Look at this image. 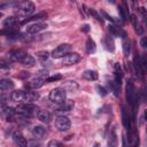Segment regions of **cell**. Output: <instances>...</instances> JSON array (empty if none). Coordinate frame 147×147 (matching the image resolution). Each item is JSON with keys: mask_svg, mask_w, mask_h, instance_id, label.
<instances>
[{"mask_svg": "<svg viewBox=\"0 0 147 147\" xmlns=\"http://www.w3.org/2000/svg\"><path fill=\"white\" fill-rule=\"evenodd\" d=\"M15 110H16V114L25 116V117H31V116L37 115L39 113V108L36 105H33V103H22V105H18L15 108Z\"/></svg>", "mask_w": 147, "mask_h": 147, "instance_id": "cell-1", "label": "cell"}, {"mask_svg": "<svg viewBox=\"0 0 147 147\" xmlns=\"http://www.w3.org/2000/svg\"><path fill=\"white\" fill-rule=\"evenodd\" d=\"M34 10V3L31 1H24L21 2L18 8H17V16L21 18H25V17H30V15L33 13Z\"/></svg>", "mask_w": 147, "mask_h": 147, "instance_id": "cell-2", "label": "cell"}, {"mask_svg": "<svg viewBox=\"0 0 147 147\" xmlns=\"http://www.w3.org/2000/svg\"><path fill=\"white\" fill-rule=\"evenodd\" d=\"M49 100L54 103L61 105L67 100V92L65 90H63L62 87H57L54 88L49 92Z\"/></svg>", "mask_w": 147, "mask_h": 147, "instance_id": "cell-3", "label": "cell"}, {"mask_svg": "<svg viewBox=\"0 0 147 147\" xmlns=\"http://www.w3.org/2000/svg\"><path fill=\"white\" fill-rule=\"evenodd\" d=\"M70 49H71V46H70L69 44H61V45H59L56 48H54V49L52 51V54H51V55H52L54 59L64 57L65 55L69 54Z\"/></svg>", "mask_w": 147, "mask_h": 147, "instance_id": "cell-4", "label": "cell"}, {"mask_svg": "<svg viewBox=\"0 0 147 147\" xmlns=\"http://www.w3.org/2000/svg\"><path fill=\"white\" fill-rule=\"evenodd\" d=\"M70 126H71V122H70V119L68 117H65V116H59V117H56V119H55V127L60 132L68 131L70 129Z\"/></svg>", "mask_w": 147, "mask_h": 147, "instance_id": "cell-5", "label": "cell"}, {"mask_svg": "<svg viewBox=\"0 0 147 147\" xmlns=\"http://www.w3.org/2000/svg\"><path fill=\"white\" fill-rule=\"evenodd\" d=\"M82 60V56L78 53H69L68 55H65L62 60V63L64 65H74L76 63H78Z\"/></svg>", "mask_w": 147, "mask_h": 147, "instance_id": "cell-6", "label": "cell"}, {"mask_svg": "<svg viewBox=\"0 0 147 147\" xmlns=\"http://www.w3.org/2000/svg\"><path fill=\"white\" fill-rule=\"evenodd\" d=\"M47 25L46 23H42V22H36V23H32L30 25L26 26V33L29 34H36L40 31H42L44 29H46Z\"/></svg>", "mask_w": 147, "mask_h": 147, "instance_id": "cell-7", "label": "cell"}, {"mask_svg": "<svg viewBox=\"0 0 147 147\" xmlns=\"http://www.w3.org/2000/svg\"><path fill=\"white\" fill-rule=\"evenodd\" d=\"M136 95H137V93L134 91L133 82L131 79H129L127 83H126V100H127V102L129 103H132L133 100H134V98H136Z\"/></svg>", "mask_w": 147, "mask_h": 147, "instance_id": "cell-8", "label": "cell"}, {"mask_svg": "<svg viewBox=\"0 0 147 147\" xmlns=\"http://www.w3.org/2000/svg\"><path fill=\"white\" fill-rule=\"evenodd\" d=\"M131 116H130V113L129 110L126 109V107H123L122 108V123H123V126L130 131L132 127H131Z\"/></svg>", "mask_w": 147, "mask_h": 147, "instance_id": "cell-9", "label": "cell"}, {"mask_svg": "<svg viewBox=\"0 0 147 147\" xmlns=\"http://www.w3.org/2000/svg\"><path fill=\"white\" fill-rule=\"evenodd\" d=\"M108 31H109L110 34L114 36V37H122V38H124V39H125V37H126V32H125L122 28H119L118 25H115V24H110V25L108 26Z\"/></svg>", "mask_w": 147, "mask_h": 147, "instance_id": "cell-10", "label": "cell"}, {"mask_svg": "<svg viewBox=\"0 0 147 147\" xmlns=\"http://www.w3.org/2000/svg\"><path fill=\"white\" fill-rule=\"evenodd\" d=\"M133 67H134L136 74H137L140 78H144V67H142L140 56H139L138 54H136L134 57H133Z\"/></svg>", "mask_w": 147, "mask_h": 147, "instance_id": "cell-11", "label": "cell"}, {"mask_svg": "<svg viewBox=\"0 0 147 147\" xmlns=\"http://www.w3.org/2000/svg\"><path fill=\"white\" fill-rule=\"evenodd\" d=\"M129 133V144L131 147H138L139 146V134L137 132L136 129H131L130 131H127Z\"/></svg>", "mask_w": 147, "mask_h": 147, "instance_id": "cell-12", "label": "cell"}, {"mask_svg": "<svg viewBox=\"0 0 147 147\" xmlns=\"http://www.w3.org/2000/svg\"><path fill=\"white\" fill-rule=\"evenodd\" d=\"M13 140H14V142L17 145V147H26V146H28L26 139H25V138L23 137V134H22L21 132H18V131H16V132L13 133Z\"/></svg>", "mask_w": 147, "mask_h": 147, "instance_id": "cell-13", "label": "cell"}, {"mask_svg": "<svg viewBox=\"0 0 147 147\" xmlns=\"http://www.w3.org/2000/svg\"><path fill=\"white\" fill-rule=\"evenodd\" d=\"M31 133H32V136L36 137V138H42V137L47 133V130H46V127L42 126V125H36V126H33V127L31 129Z\"/></svg>", "mask_w": 147, "mask_h": 147, "instance_id": "cell-14", "label": "cell"}, {"mask_svg": "<svg viewBox=\"0 0 147 147\" xmlns=\"http://www.w3.org/2000/svg\"><path fill=\"white\" fill-rule=\"evenodd\" d=\"M25 55H26V53H25L24 51L17 49V51H14V52H11V53L9 54V59H10L11 61H15V62H21V61L25 57Z\"/></svg>", "mask_w": 147, "mask_h": 147, "instance_id": "cell-15", "label": "cell"}, {"mask_svg": "<svg viewBox=\"0 0 147 147\" xmlns=\"http://www.w3.org/2000/svg\"><path fill=\"white\" fill-rule=\"evenodd\" d=\"M16 24H17V18L15 16H8L2 22L3 29H8V30H11Z\"/></svg>", "mask_w": 147, "mask_h": 147, "instance_id": "cell-16", "label": "cell"}, {"mask_svg": "<svg viewBox=\"0 0 147 147\" xmlns=\"http://www.w3.org/2000/svg\"><path fill=\"white\" fill-rule=\"evenodd\" d=\"M11 88H14V82L11 79H9V78H2L0 80V90L2 92L9 91Z\"/></svg>", "mask_w": 147, "mask_h": 147, "instance_id": "cell-17", "label": "cell"}, {"mask_svg": "<svg viewBox=\"0 0 147 147\" xmlns=\"http://www.w3.org/2000/svg\"><path fill=\"white\" fill-rule=\"evenodd\" d=\"M10 99H11L13 101H16V102H22V101H24V99H25V91L17 90V91L11 92Z\"/></svg>", "mask_w": 147, "mask_h": 147, "instance_id": "cell-18", "label": "cell"}, {"mask_svg": "<svg viewBox=\"0 0 147 147\" xmlns=\"http://www.w3.org/2000/svg\"><path fill=\"white\" fill-rule=\"evenodd\" d=\"M37 117L39 121H41L42 123H46V124H48L52 121V115L47 110H39V113L37 114Z\"/></svg>", "mask_w": 147, "mask_h": 147, "instance_id": "cell-19", "label": "cell"}, {"mask_svg": "<svg viewBox=\"0 0 147 147\" xmlns=\"http://www.w3.org/2000/svg\"><path fill=\"white\" fill-rule=\"evenodd\" d=\"M46 17H47V13H46V11H40V13L33 15V16H30L29 18L23 20V21L21 22V24H25V23H28V22H30V21H39V20H44V18H46Z\"/></svg>", "mask_w": 147, "mask_h": 147, "instance_id": "cell-20", "label": "cell"}, {"mask_svg": "<svg viewBox=\"0 0 147 147\" xmlns=\"http://www.w3.org/2000/svg\"><path fill=\"white\" fill-rule=\"evenodd\" d=\"M62 88L69 92H75L76 90H78V84L75 80H67L62 84Z\"/></svg>", "mask_w": 147, "mask_h": 147, "instance_id": "cell-21", "label": "cell"}, {"mask_svg": "<svg viewBox=\"0 0 147 147\" xmlns=\"http://www.w3.org/2000/svg\"><path fill=\"white\" fill-rule=\"evenodd\" d=\"M38 99H39V94L37 92H33V91L25 92V99H24L25 103H32L33 101H37Z\"/></svg>", "mask_w": 147, "mask_h": 147, "instance_id": "cell-22", "label": "cell"}, {"mask_svg": "<svg viewBox=\"0 0 147 147\" xmlns=\"http://www.w3.org/2000/svg\"><path fill=\"white\" fill-rule=\"evenodd\" d=\"M103 44H105V48L107 51H109V52H114L115 51V42H114L113 37L106 36L105 39H103Z\"/></svg>", "mask_w": 147, "mask_h": 147, "instance_id": "cell-23", "label": "cell"}, {"mask_svg": "<svg viewBox=\"0 0 147 147\" xmlns=\"http://www.w3.org/2000/svg\"><path fill=\"white\" fill-rule=\"evenodd\" d=\"M72 108H74V101H71V100H65L63 103H61V105L57 107L56 111H70Z\"/></svg>", "mask_w": 147, "mask_h": 147, "instance_id": "cell-24", "label": "cell"}, {"mask_svg": "<svg viewBox=\"0 0 147 147\" xmlns=\"http://www.w3.org/2000/svg\"><path fill=\"white\" fill-rule=\"evenodd\" d=\"M130 20H131V23H132V25H133L136 32L139 33V34H141V33L144 32V29H142V26L138 23V18H137V16H136L134 14H131V15H130Z\"/></svg>", "mask_w": 147, "mask_h": 147, "instance_id": "cell-25", "label": "cell"}, {"mask_svg": "<svg viewBox=\"0 0 147 147\" xmlns=\"http://www.w3.org/2000/svg\"><path fill=\"white\" fill-rule=\"evenodd\" d=\"M44 84H45V80H44V79L36 78V79L31 80L30 83H28V84H26V87L32 88V90H37V88H40V87H41Z\"/></svg>", "mask_w": 147, "mask_h": 147, "instance_id": "cell-26", "label": "cell"}, {"mask_svg": "<svg viewBox=\"0 0 147 147\" xmlns=\"http://www.w3.org/2000/svg\"><path fill=\"white\" fill-rule=\"evenodd\" d=\"M82 77L86 80H96L98 79V74L94 70H86V71L83 72Z\"/></svg>", "mask_w": 147, "mask_h": 147, "instance_id": "cell-27", "label": "cell"}, {"mask_svg": "<svg viewBox=\"0 0 147 147\" xmlns=\"http://www.w3.org/2000/svg\"><path fill=\"white\" fill-rule=\"evenodd\" d=\"M21 63H22L23 65H26V67H33V65H34V63H36V60H34V57H33V56H31V55L26 54V55H25V57L21 61Z\"/></svg>", "mask_w": 147, "mask_h": 147, "instance_id": "cell-28", "label": "cell"}, {"mask_svg": "<svg viewBox=\"0 0 147 147\" xmlns=\"http://www.w3.org/2000/svg\"><path fill=\"white\" fill-rule=\"evenodd\" d=\"M95 49H96V46H95L94 40L92 38H88L87 41H86V51H87V53L92 54V53L95 52Z\"/></svg>", "mask_w": 147, "mask_h": 147, "instance_id": "cell-29", "label": "cell"}, {"mask_svg": "<svg viewBox=\"0 0 147 147\" xmlns=\"http://www.w3.org/2000/svg\"><path fill=\"white\" fill-rule=\"evenodd\" d=\"M118 15H119V17H121L122 23H125V22H126V9H125V3L118 6Z\"/></svg>", "mask_w": 147, "mask_h": 147, "instance_id": "cell-30", "label": "cell"}, {"mask_svg": "<svg viewBox=\"0 0 147 147\" xmlns=\"http://www.w3.org/2000/svg\"><path fill=\"white\" fill-rule=\"evenodd\" d=\"M117 144V136H116V131L111 130L110 136H109V141H108V146L109 147H115Z\"/></svg>", "mask_w": 147, "mask_h": 147, "instance_id": "cell-31", "label": "cell"}, {"mask_svg": "<svg viewBox=\"0 0 147 147\" xmlns=\"http://www.w3.org/2000/svg\"><path fill=\"white\" fill-rule=\"evenodd\" d=\"M108 86H109V88L111 90V92L114 93L115 96H118L119 95V87L121 86H118L115 82H108Z\"/></svg>", "mask_w": 147, "mask_h": 147, "instance_id": "cell-32", "label": "cell"}, {"mask_svg": "<svg viewBox=\"0 0 147 147\" xmlns=\"http://www.w3.org/2000/svg\"><path fill=\"white\" fill-rule=\"evenodd\" d=\"M122 47H123V53H124V55H125V56H129V54H130V52H131V44H130V41L126 40V39H124V40H123V44H122Z\"/></svg>", "mask_w": 147, "mask_h": 147, "instance_id": "cell-33", "label": "cell"}, {"mask_svg": "<svg viewBox=\"0 0 147 147\" xmlns=\"http://www.w3.org/2000/svg\"><path fill=\"white\" fill-rule=\"evenodd\" d=\"M88 11H90V14H91L95 20H98L99 22H101V23H103V22H105V18L102 17V15H101V14H99L98 11H95L94 9H92V8H91V9H88Z\"/></svg>", "mask_w": 147, "mask_h": 147, "instance_id": "cell-34", "label": "cell"}, {"mask_svg": "<svg viewBox=\"0 0 147 147\" xmlns=\"http://www.w3.org/2000/svg\"><path fill=\"white\" fill-rule=\"evenodd\" d=\"M48 56H49V53H48L47 51H40V52L37 53V57H38L40 61H45V60H47Z\"/></svg>", "mask_w": 147, "mask_h": 147, "instance_id": "cell-35", "label": "cell"}, {"mask_svg": "<svg viewBox=\"0 0 147 147\" xmlns=\"http://www.w3.org/2000/svg\"><path fill=\"white\" fill-rule=\"evenodd\" d=\"M138 11L141 14V16H142V18H144V23L147 25V9H146L145 7H139V8H138Z\"/></svg>", "mask_w": 147, "mask_h": 147, "instance_id": "cell-36", "label": "cell"}, {"mask_svg": "<svg viewBox=\"0 0 147 147\" xmlns=\"http://www.w3.org/2000/svg\"><path fill=\"white\" fill-rule=\"evenodd\" d=\"M47 147H64L62 142H60L59 140H51L47 144Z\"/></svg>", "mask_w": 147, "mask_h": 147, "instance_id": "cell-37", "label": "cell"}, {"mask_svg": "<svg viewBox=\"0 0 147 147\" xmlns=\"http://www.w3.org/2000/svg\"><path fill=\"white\" fill-rule=\"evenodd\" d=\"M38 78H40V79H47L48 78V71L47 70H40V71H38Z\"/></svg>", "mask_w": 147, "mask_h": 147, "instance_id": "cell-38", "label": "cell"}, {"mask_svg": "<svg viewBox=\"0 0 147 147\" xmlns=\"http://www.w3.org/2000/svg\"><path fill=\"white\" fill-rule=\"evenodd\" d=\"M60 79H62V76H61L60 74H56V75L49 76L46 80H47V82H56V80H60Z\"/></svg>", "mask_w": 147, "mask_h": 147, "instance_id": "cell-39", "label": "cell"}, {"mask_svg": "<svg viewBox=\"0 0 147 147\" xmlns=\"http://www.w3.org/2000/svg\"><path fill=\"white\" fill-rule=\"evenodd\" d=\"M140 60H141V63H142L144 69H147V53H144L140 56Z\"/></svg>", "mask_w": 147, "mask_h": 147, "instance_id": "cell-40", "label": "cell"}, {"mask_svg": "<svg viewBox=\"0 0 147 147\" xmlns=\"http://www.w3.org/2000/svg\"><path fill=\"white\" fill-rule=\"evenodd\" d=\"M26 147H41V145H40V142H38L36 140H30V141H28Z\"/></svg>", "mask_w": 147, "mask_h": 147, "instance_id": "cell-41", "label": "cell"}, {"mask_svg": "<svg viewBox=\"0 0 147 147\" xmlns=\"http://www.w3.org/2000/svg\"><path fill=\"white\" fill-rule=\"evenodd\" d=\"M115 75H117V76H123V72H122V69H121L119 63H116V64H115Z\"/></svg>", "mask_w": 147, "mask_h": 147, "instance_id": "cell-42", "label": "cell"}, {"mask_svg": "<svg viewBox=\"0 0 147 147\" xmlns=\"http://www.w3.org/2000/svg\"><path fill=\"white\" fill-rule=\"evenodd\" d=\"M96 90H98V93L101 95V96H105V95H107V91L102 87V86H100V85H98L96 86Z\"/></svg>", "mask_w": 147, "mask_h": 147, "instance_id": "cell-43", "label": "cell"}, {"mask_svg": "<svg viewBox=\"0 0 147 147\" xmlns=\"http://www.w3.org/2000/svg\"><path fill=\"white\" fill-rule=\"evenodd\" d=\"M101 15H102V17H105L106 20H108V21H110V22H115V20H114V17H111V16H109L107 13H105V11H101L100 13Z\"/></svg>", "mask_w": 147, "mask_h": 147, "instance_id": "cell-44", "label": "cell"}, {"mask_svg": "<svg viewBox=\"0 0 147 147\" xmlns=\"http://www.w3.org/2000/svg\"><path fill=\"white\" fill-rule=\"evenodd\" d=\"M18 77L22 78V79H24V78H29V77H30V72H28V71H22V72L18 75Z\"/></svg>", "mask_w": 147, "mask_h": 147, "instance_id": "cell-45", "label": "cell"}, {"mask_svg": "<svg viewBox=\"0 0 147 147\" xmlns=\"http://www.w3.org/2000/svg\"><path fill=\"white\" fill-rule=\"evenodd\" d=\"M140 45H141L144 48H147V36L141 38V40H140Z\"/></svg>", "mask_w": 147, "mask_h": 147, "instance_id": "cell-46", "label": "cell"}, {"mask_svg": "<svg viewBox=\"0 0 147 147\" xmlns=\"http://www.w3.org/2000/svg\"><path fill=\"white\" fill-rule=\"evenodd\" d=\"M82 31H83V32H85V33H87V32L90 31V25H88V24L83 25V26H82Z\"/></svg>", "mask_w": 147, "mask_h": 147, "instance_id": "cell-47", "label": "cell"}, {"mask_svg": "<svg viewBox=\"0 0 147 147\" xmlns=\"http://www.w3.org/2000/svg\"><path fill=\"white\" fill-rule=\"evenodd\" d=\"M144 99H145V101L147 102V86H146V88H145V92H144Z\"/></svg>", "mask_w": 147, "mask_h": 147, "instance_id": "cell-48", "label": "cell"}, {"mask_svg": "<svg viewBox=\"0 0 147 147\" xmlns=\"http://www.w3.org/2000/svg\"><path fill=\"white\" fill-rule=\"evenodd\" d=\"M123 147H127V144H126V139L123 138Z\"/></svg>", "mask_w": 147, "mask_h": 147, "instance_id": "cell-49", "label": "cell"}, {"mask_svg": "<svg viewBox=\"0 0 147 147\" xmlns=\"http://www.w3.org/2000/svg\"><path fill=\"white\" fill-rule=\"evenodd\" d=\"M144 116H145V121L147 122V110L145 111V114H144Z\"/></svg>", "mask_w": 147, "mask_h": 147, "instance_id": "cell-50", "label": "cell"}, {"mask_svg": "<svg viewBox=\"0 0 147 147\" xmlns=\"http://www.w3.org/2000/svg\"><path fill=\"white\" fill-rule=\"evenodd\" d=\"M93 147H99V144H94V146Z\"/></svg>", "mask_w": 147, "mask_h": 147, "instance_id": "cell-51", "label": "cell"}]
</instances>
